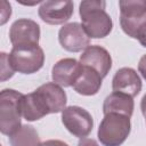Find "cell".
<instances>
[{
	"label": "cell",
	"instance_id": "1",
	"mask_svg": "<svg viewBox=\"0 0 146 146\" xmlns=\"http://www.w3.org/2000/svg\"><path fill=\"white\" fill-rule=\"evenodd\" d=\"M67 96L64 89L55 83L41 84L31 94L24 95L22 112L26 121H38L48 114L63 112L66 107Z\"/></svg>",
	"mask_w": 146,
	"mask_h": 146
},
{
	"label": "cell",
	"instance_id": "2",
	"mask_svg": "<svg viewBox=\"0 0 146 146\" xmlns=\"http://www.w3.org/2000/svg\"><path fill=\"white\" fill-rule=\"evenodd\" d=\"M105 8L106 2L103 0H86L80 2L79 14L82 26L90 39L105 38L113 29L112 18Z\"/></svg>",
	"mask_w": 146,
	"mask_h": 146
},
{
	"label": "cell",
	"instance_id": "3",
	"mask_svg": "<svg viewBox=\"0 0 146 146\" xmlns=\"http://www.w3.org/2000/svg\"><path fill=\"white\" fill-rule=\"evenodd\" d=\"M24 95L14 89L0 92V131L10 136L22 127V100Z\"/></svg>",
	"mask_w": 146,
	"mask_h": 146
},
{
	"label": "cell",
	"instance_id": "4",
	"mask_svg": "<svg viewBox=\"0 0 146 146\" xmlns=\"http://www.w3.org/2000/svg\"><path fill=\"white\" fill-rule=\"evenodd\" d=\"M131 131L130 117L119 113H108L102 120L97 137L103 146H121Z\"/></svg>",
	"mask_w": 146,
	"mask_h": 146
},
{
	"label": "cell",
	"instance_id": "5",
	"mask_svg": "<svg viewBox=\"0 0 146 146\" xmlns=\"http://www.w3.org/2000/svg\"><path fill=\"white\" fill-rule=\"evenodd\" d=\"M8 62L15 72L33 74L42 68L44 64V52L39 44L13 46L8 54Z\"/></svg>",
	"mask_w": 146,
	"mask_h": 146
},
{
	"label": "cell",
	"instance_id": "6",
	"mask_svg": "<svg viewBox=\"0 0 146 146\" xmlns=\"http://www.w3.org/2000/svg\"><path fill=\"white\" fill-rule=\"evenodd\" d=\"M120 7V25L123 32L137 39L138 32L146 24V0H121Z\"/></svg>",
	"mask_w": 146,
	"mask_h": 146
},
{
	"label": "cell",
	"instance_id": "7",
	"mask_svg": "<svg viewBox=\"0 0 146 146\" xmlns=\"http://www.w3.org/2000/svg\"><path fill=\"white\" fill-rule=\"evenodd\" d=\"M62 122L70 133L80 139L86 138L92 131L94 120L91 114L80 106H67L62 112Z\"/></svg>",
	"mask_w": 146,
	"mask_h": 146
},
{
	"label": "cell",
	"instance_id": "8",
	"mask_svg": "<svg viewBox=\"0 0 146 146\" xmlns=\"http://www.w3.org/2000/svg\"><path fill=\"white\" fill-rule=\"evenodd\" d=\"M58 41L70 52H79L90 46V38L86 33L82 24L78 22L64 24L58 32Z\"/></svg>",
	"mask_w": 146,
	"mask_h": 146
},
{
	"label": "cell",
	"instance_id": "9",
	"mask_svg": "<svg viewBox=\"0 0 146 146\" xmlns=\"http://www.w3.org/2000/svg\"><path fill=\"white\" fill-rule=\"evenodd\" d=\"M74 5L72 1H42L38 14L47 24L59 25L66 23L73 15Z\"/></svg>",
	"mask_w": 146,
	"mask_h": 146
},
{
	"label": "cell",
	"instance_id": "10",
	"mask_svg": "<svg viewBox=\"0 0 146 146\" xmlns=\"http://www.w3.org/2000/svg\"><path fill=\"white\" fill-rule=\"evenodd\" d=\"M9 39L13 46L39 44L40 26L33 19L18 18L10 26Z\"/></svg>",
	"mask_w": 146,
	"mask_h": 146
},
{
	"label": "cell",
	"instance_id": "11",
	"mask_svg": "<svg viewBox=\"0 0 146 146\" xmlns=\"http://www.w3.org/2000/svg\"><path fill=\"white\" fill-rule=\"evenodd\" d=\"M80 63L95 70L102 78H105L112 68V57L102 46L91 44L80 55Z\"/></svg>",
	"mask_w": 146,
	"mask_h": 146
},
{
	"label": "cell",
	"instance_id": "12",
	"mask_svg": "<svg viewBox=\"0 0 146 146\" xmlns=\"http://www.w3.org/2000/svg\"><path fill=\"white\" fill-rule=\"evenodd\" d=\"M141 87L140 76L131 67H122L117 70L112 79L113 91L129 95L132 98L140 92Z\"/></svg>",
	"mask_w": 146,
	"mask_h": 146
},
{
	"label": "cell",
	"instance_id": "13",
	"mask_svg": "<svg viewBox=\"0 0 146 146\" xmlns=\"http://www.w3.org/2000/svg\"><path fill=\"white\" fill-rule=\"evenodd\" d=\"M82 65L74 58L59 59L51 70L52 81L60 87H72L80 75Z\"/></svg>",
	"mask_w": 146,
	"mask_h": 146
},
{
	"label": "cell",
	"instance_id": "14",
	"mask_svg": "<svg viewBox=\"0 0 146 146\" xmlns=\"http://www.w3.org/2000/svg\"><path fill=\"white\" fill-rule=\"evenodd\" d=\"M82 65V64H81ZM103 78L91 67L82 65V70L74 84L72 86L74 91L82 96H94L102 87Z\"/></svg>",
	"mask_w": 146,
	"mask_h": 146
},
{
	"label": "cell",
	"instance_id": "15",
	"mask_svg": "<svg viewBox=\"0 0 146 146\" xmlns=\"http://www.w3.org/2000/svg\"><path fill=\"white\" fill-rule=\"evenodd\" d=\"M133 107H135V103L131 96L122 92L113 91L104 100L103 113L104 115L108 113H119L131 117L133 113Z\"/></svg>",
	"mask_w": 146,
	"mask_h": 146
},
{
	"label": "cell",
	"instance_id": "16",
	"mask_svg": "<svg viewBox=\"0 0 146 146\" xmlns=\"http://www.w3.org/2000/svg\"><path fill=\"white\" fill-rule=\"evenodd\" d=\"M10 146H40L41 141L34 127L22 124V127L9 136Z\"/></svg>",
	"mask_w": 146,
	"mask_h": 146
},
{
	"label": "cell",
	"instance_id": "17",
	"mask_svg": "<svg viewBox=\"0 0 146 146\" xmlns=\"http://www.w3.org/2000/svg\"><path fill=\"white\" fill-rule=\"evenodd\" d=\"M1 81H6L14 75V70L8 62V54L1 52Z\"/></svg>",
	"mask_w": 146,
	"mask_h": 146
},
{
	"label": "cell",
	"instance_id": "18",
	"mask_svg": "<svg viewBox=\"0 0 146 146\" xmlns=\"http://www.w3.org/2000/svg\"><path fill=\"white\" fill-rule=\"evenodd\" d=\"M138 71L141 74V76L146 80V55H143L138 63Z\"/></svg>",
	"mask_w": 146,
	"mask_h": 146
},
{
	"label": "cell",
	"instance_id": "19",
	"mask_svg": "<svg viewBox=\"0 0 146 146\" xmlns=\"http://www.w3.org/2000/svg\"><path fill=\"white\" fill-rule=\"evenodd\" d=\"M137 40L139 41V43L146 48V24L140 29V31L138 32V35H137Z\"/></svg>",
	"mask_w": 146,
	"mask_h": 146
},
{
	"label": "cell",
	"instance_id": "20",
	"mask_svg": "<svg viewBox=\"0 0 146 146\" xmlns=\"http://www.w3.org/2000/svg\"><path fill=\"white\" fill-rule=\"evenodd\" d=\"M40 146H68L66 143L58 140V139H49L40 144Z\"/></svg>",
	"mask_w": 146,
	"mask_h": 146
},
{
	"label": "cell",
	"instance_id": "21",
	"mask_svg": "<svg viewBox=\"0 0 146 146\" xmlns=\"http://www.w3.org/2000/svg\"><path fill=\"white\" fill-rule=\"evenodd\" d=\"M78 146H99V145H98V143L95 139H91V138H82V139H80Z\"/></svg>",
	"mask_w": 146,
	"mask_h": 146
}]
</instances>
